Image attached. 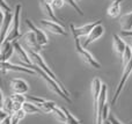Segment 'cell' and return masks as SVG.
Returning a JSON list of instances; mask_svg holds the SVG:
<instances>
[{
  "label": "cell",
  "instance_id": "8",
  "mask_svg": "<svg viewBox=\"0 0 132 124\" xmlns=\"http://www.w3.org/2000/svg\"><path fill=\"white\" fill-rule=\"evenodd\" d=\"M39 23H41V26L45 30H48V31L52 32V34H55V35H62V36H66V35H67L64 27H63L59 22H55V21L48 20V19H42V20L39 21Z\"/></svg>",
  "mask_w": 132,
  "mask_h": 124
},
{
  "label": "cell",
  "instance_id": "23",
  "mask_svg": "<svg viewBox=\"0 0 132 124\" xmlns=\"http://www.w3.org/2000/svg\"><path fill=\"white\" fill-rule=\"evenodd\" d=\"M131 57H132V45L128 44V46H126V49H125V51H124L123 56L121 57L122 58V64H123V66H124V65H126L129 62H130Z\"/></svg>",
  "mask_w": 132,
  "mask_h": 124
},
{
  "label": "cell",
  "instance_id": "28",
  "mask_svg": "<svg viewBox=\"0 0 132 124\" xmlns=\"http://www.w3.org/2000/svg\"><path fill=\"white\" fill-rule=\"evenodd\" d=\"M66 4L65 2V0H53L52 1V4H51V6H52V8L55 9H59V8H62L63 6Z\"/></svg>",
  "mask_w": 132,
  "mask_h": 124
},
{
  "label": "cell",
  "instance_id": "15",
  "mask_svg": "<svg viewBox=\"0 0 132 124\" xmlns=\"http://www.w3.org/2000/svg\"><path fill=\"white\" fill-rule=\"evenodd\" d=\"M126 46H128V44L125 43V41H124L119 35L115 34L114 36H112V48H114V51L119 56V57L123 56Z\"/></svg>",
  "mask_w": 132,
  "mask_h": 124
},
{
  "label": "cell",
  "instance_id": "13",
  "mask_svg": "<svg viewBox=\"0 0 132 124\" xmlns=\"http://www.w3.org/2000/svg\"><path fill=\"white\" fill-rule=\"evenodd\" d=\"M39 7H41L44 16H45L48 20L55 21V22H59V20L57 19V16H56V14H55V9L52 8L51 4L46 2L45 0H39Z\"/></svg>",
  "mask_w": 132,
  "mask_h": 124
},
{
  "label": "cell",
  "instance_id": "9",
  "mask_svg": "<svg viewBox=\"0 0 132 124\" xmlns=\"http://www.w3.org/2000/svg\"><path fill=\"white\" fill-rule=\"evenodd\" d=\"M13 71V72H23V73H28V74H37L34 70H31L28 66H23V65H15L12 64L9 62H1V72L6 73V72Z\"/></svg>",
  "mask_w": 132,
  "mask_h": 124
},
{
  "label": "cell",
  "instance_id": "16",
  "mask_svg": "<svg viewBox=\"0 0 132 124\" xmlns=\"http://www.w3.org/2000/svg\"><path fill=\"white\" fill-rule=\"evenodd\" d=\"M14 46H15V52L18 53V57L20 58V60L23 63V64L24 65L32 64L31 59H30L29 55H28V51L24 50V49L22 48V45H21L18 41H14Z\"/></svg>",
  "mask_w": 132,
  "mask_h": 124
},
{
  "label": "cell",
  "instance_id": "26",
  "mask_svg": "<svg viewBox=\"0 0 132 124\" xmlns=\"http://www.w3.org/2000/svg\"><path fill=\"white\" fill-rule=\"evenodd\" d=\"M26 97H27L28 101H31L34 102L35 104H37V106H41L43 102H45L46 100L44 99V97H39V96H32V95H26Z\"/></svg>",
  "mask_w": 132,
  "mask_h": 124
},
{
  "label": "cell",
  "instance_id": "17",
  "mask_svg": "<svg viewBox=\"0 0 132 124\" xmlns=\"http://www.w3.org/2000/svg\"><path fill=\"white\" fill-rule=\"evenodd\" d=\"M124 0H111V4L107 9V15L109 18H118L121 15V4Z\"/></svg>",
  "mask_w": 132,
  "mask_h": 124
},
{
  "label": "cell",
  "instance_id": "30",
  "mask_svg": "<svg viewBox=\"0 0 132 124\" xmlns=\"http://www.w3.org/2000/svg\"><path fill=\"white\" fill-rule=\"evenodd\" d=\"M0 124H12V115H8L5 120L0 121Z\"/></svg>",
  "mask_w": 132,
  "mask_h": 124
},
{
  "label": "cell",
  "instance_id": "22",
  "mask_svg": "<svg viewBox=\"0 0 132 124\" xmlns=\"http://www.w3.org/2000/svg\"><path fill=\"white\" fill-rule=\"evenodd\" d=\"M55 107H56V103L53 101H45V102H43V103L39 106V108L42 109L43 114H50V113H52Z\"/></svg>",
  "mask_w": 132,
  "mask_h": 124
},
{
  "label": "cell",
  "instance_id": "33",
  "mask_svg": "<svg viewBox=\"0 0 132 124\" xmlns=\"http://www.w3.org/2000/svg\"><path fill=\"white\" fill-rule=\"evenodd\" d=\"M77 1H80V0H77Z\"/></svg>",
  "mask_w": 132,
  "mask_h": 124
},
{
  "label": "cell",
  "instance_id": "29",
  "mask_svg": "<svg viewBox=\"0 0 132 124\" xmlns=\"http://www.w3.org/2000/svg\"><path fill=\"white\" fill-rule=\"evenodd\" d=\"M108 118H109V121H110V123H111V124H123V123L121 122V121L118 120V118L116 117V116L112 115L111 113L109 114V117H108Z\"/></svg>",
  "mask_w": 132,
  "mask_h": 124
},
{
  "label": "cell",
  "instance_id": "24",
  "mask_svg": "<svg viewBox=\"0 0 132 124\" xmlns=\"http://www.w3.org/2000/svg\"><path fill=\"white\" fill-rule=\"evenodd\" d=\"M63 109H64V111L66 114V122L64 124H81V122L78 118H75L68 109H66V108H63Z\"/></svg>",
  "mask_w": 132,
  "mask_h": 124
},
{
  "label": "cell",
  "instance_id": "2",
  "mask_svg": "<svg viewBox=\"0 0 132 124\" xmlns=\"http://www.w3.org/2000/svg\"><path fill=\"white\" fill-rule=\"evenodd\" d=\"M0 11L2 14V22H1V42L6 38L8 29L11 27L14 19V12H12L11 6L6 2V0H0Z\"/></svg>",
  "mask_w": 132,
  "mask_h": 124
},
{
  "label": "cell",
  "instance_id": "27",
  "mask_svg": "<svg viewBox=\"0 0 132 124\" xmlns=\"http://www.w3.org/2000/svg\"><path fill=\"white\" fill-rule=\"evenodd\" d=\"M11 96V99L13 100L14 102H21V103H23L24 101H27V97L24 96V94H18V93H14V94L9 95Z\"/></svg>",
  "mask_w": 132,
  "mask_h": 124
},
{
  "label": "cell",
  "instance_id": "21",
  "mask_svg": "<svg viewBox=\"0 0 132 124\" xmlns=\"http://www.w3.org/2000/svg\"><path fill=\"white\" fill-rule=\"evenodd\" d=\"M52 114H53V116L56 117V120H57L59 123L64 124L66 122V114H65V111H64V109L63 108L56 106L55 109H53V111H52Z\"/></svg>",
  "mask_w": 132,
  "mask_h": 124
},
{
  "label": "cell",
  "instance_id": "5",
  "mask_svg": "<svg viewBox=\"0 0 132 124\" xmlns=\"http://www.w3.org/2000/svg\"><path fill=\"white\" fill-rule=\"evenodd\" d=\"M131 73H132V57H131L130 62L123 66V74H122L121 81H119L118 86H117V88H116V92H115V94H114V97H112V100H111V104H115L116 101L118 100L119 95H121L122 90H123L124 86H125L126 81H128V79H129V77H130Z\"/></svg>",
  "mask_w": 132,
  "mask_h": 124
},
{
  "label": "cell",
  "instance_id": "3",
  "mask_svg": "<svg viewBox=\"0 0 132 124\" xmlns=\"http://www.w3.org/2000/svg\"><path fill=\"white\" fill-rule=\"evenodd\" d=\"M74 44H75V50H77L78 55L81 57V59L84 60L88 66L93 67V69H95V70H100L101 69L100 62H97L96 58L94 57V56L92 55V53L89 52L86 48H85V46H82L81 39H80L79 37H74Z\"/></svg>",
  "mask_w": 132,
  "mask_h": 124
},
{
  "label": "cell",
  "instance_id": "10",
  "mask_svg": "<svg viewBox=\"0 0 132 124\" xmlns=\"http://www.w3.org/2000/svg\"><path fill=\"white\" fill-rule=\"evenodd\" d=\"M22 39H23V42L27 44L28 49L35 51V52H39V51L42 50V48H43L42 45H39V43L37 42L36 35H35L34 31L30 29L28 30L24 35H22Z\"/></svg>",
  "mask_w": 132,
  "mask_h": 124
},
{
  "label": "cell",
  "instance_id": "20",
  "mask_svg": "<svg viewBox=\"0 0 132 124\" xmlns=\"http://www.w3.org/2000/svg\"><path fill=\"white\" fill-rule=\"evenodd\" d=\"M22 109L24 110L26 114H36V113L42 114V113H43V111H42V109L39 108L37 104H35L34 102H31V101H28V100L23 102Z\"/></svg>",
  "mask_w": 132,
  "mask_h": 124
},
{
  "label": "cell",
  "instance_id": "4",
  "mask_svg": "<svg viewBox=\"0 0 132 124\" xmlns=\"http://www.w3.org/2000/svg\"><path fill=\"white\" fill-rule=\"evenodd\" d=\"M27 51H28V55H29V57H30V59H31V62L34 63V64H36V65H38L39 67H41L43 71H45L46 73L49 74V76L51 77V78L53 79V80H56L58 84H59V86L63 88V90L66 93L67 95H70V93H68V90L65 88V86L62 84V81H59L58 80V78L56 77V74L53 73L52 71L50 70V67L48 66V65L45 64V62H44V59L42 58V56L39 55V52H35V51H32V50H30V49H27Z\"/></svg>",
  "mask_w": 132,
  "mask_h": 124
},
{
  "label": "cell",
  "instance_id": "7",
  "mask_svg": "<svg viewBox=\"0 0 132 124\" xmlns=\"http://www.w3.org/2000/svg\"><path fill=\"white\" fill-rule=\"evenodd\" d=\"M104 30H105L104 27L102 26V23H101V22L98 23V24H96L95 27H94V29L92 30V31L89 32L86 37H82V41H81L82 46L87 48L89 44H92L93 42H95L96 39H98L103 34H104ZM80 39H81V38H80Z\"/></svg>",
  "mask_w": 132,
  "mask_h": 124
},
{
  "label": "cell",
  "instance_id": "19",
  "mask_svg": "<svg viewBox=\"0 0 132 124\" xmlns=\"http://www.w3.org/2000/svg\"><path fill=\"white\" fill-rule=\"evenodd\" d=\"M119 26L123 30H132V12L119 18Z\"/></svg>",
  "mask_w": 132,
  "mask_h": 124
},
{
  "label": "cell",
  "instance_id": "11",
  "mask_svg": "<svg viewBox=\"0 0 132 124\" xmlns=\"http://www.w3.org/2000/svg\"><path fill=\"white\" fill-rule=\"evenodd\" d=\"M26 24H27V26H28V28H29L30 30H32V31H34V34L36 35L37 42L39 43V45H42V46L48 45V43H49V38H48L46 34L43 31V30L39 29V28H37L36 26H35L34 23H32V21H31V20H29V19H27V20H26Z\"/></svg>",
  "mask_w": 132,
  "mask_h": 124
},
{
  "label": "cell",
  "instance_id": "32",
  "mask_svg": "<svg viewBox=\"0 0 132 124\" xmlns=\"http://www.w3.org/2000/svg\"><path fill=\"white\" fill-rule=\"evenodd\" d=\"M130 124H132V121H131V122H130Z\"/></svg>",
  "mask_w": 132,
  "mask_h": 124
},
{
  "label": "cell",
  "instance_id": "12",
  "mask_svg": "<svg viewBox=\"0 0 132 124\" xmlns=\"http://www.w3.org/2000/svg\"><path fill=\"white\" fill-rule=\"evenodd\" d=\"M11 88L14 93L26 94L29 89V84L21 78H14L11 80Z\"/></svg>",
  "mask_w": 132,
  "mask_h": 124
},
{
  "label": "cell",
  "instance_id": "14",
  "mask_svg": "<svg viewBox=\"0 0 132 124\" xmlns=\"http://www.w3.org/2000/svg\"><path fill=\"white\" fill-rule=\"evenodd\" d=\"M14 51H15L14 42H4V43H1V50H0L1 62H8V59L12 57Z\"/></svg>",
  "mask_w": 132,
  "mask_h": 124
},
{
  "label": "cell",
  "instance_id": "6",
  "mask_svg": "<svg viewBox=\"0 0 132 124\" xmlns=\"http://www.w3.org/2000/svg\"><path fill=\"white\" fill-rule=\"evenodd\" d=\"M101 21L100 20H96V21H93L90 23H87L85 26H81V27H74L73 23L70 24V29L72 31V35L73 37H79V38H82V37H86L92 30L94 29L96 24H98Z\"/></svg>",
  "mask_w": 132,
  "mask_h": 124
},
{
  "label": "cell",
  "instance_id": "31",
  "mask_svg": "<svg viewBox=\"0 0 132 124\" xmlns=\"http://www.w3.org/2000/svg\"><path fill=\"white\" fill-rule=\"evenodd\" d=\"M123 36H128V37H132V30H123L122 31Z\"/></svg>",
  "mask_w": 132,
  "mask_h": 124
},
{
  "label": "cell",
  "instance_id": "25",
  "mask_svg": "<svg viewBox=\"0 0 132 124\" xmlns=\"http://www.w3.org/2000/svg\"><path fill=\"white\" fill-rule=\"evenodd\" d=\"M65 2L68 5V6H71L73 9H74L75 12H78V14L79 15H84V12H82V9L80 8L79 6H78V4H77V0H65Z\"/></svg>",
  "mask_w": 132,
  "mask_h": 124
},
{
  "label": "cell",
  "instance_id": "18",
  "mask_svg": "<svg viewBox=\"0 0 132 124\" xmlns=\"http://www.w3.org/2000/svg\"><path fill=\"white\" fill-rule=\"evenodd\" d=\"M1 93H2V92H1ZM13 106H14V101L11 99V96H6V95H4V93H2L1 110L6 111V113L9 114V115H13V114H14Z\"/></svg>",
  "mask_w": 132,
  "mask_h": 124
},
{
  "label": "cell",
  "instance_id": "1",
  "mask_svg": "<svg viewBox=\"0 0 132 124\" xmlns=\"http://www.w3.org/2000/svg\"><path fill=\"white\" fill-rule=\"evenodd\" d=\"M21 9H22V5L18 4L15 6V9H14L13 22H12L11 27H9V29H8L6 38H5L1 43H4V42H14L18 38L22 37L21 36V32H20V13H21Z\"/></svg>",
  "mask_w": 132,
  "mask_h": 124
}]
</instances>
